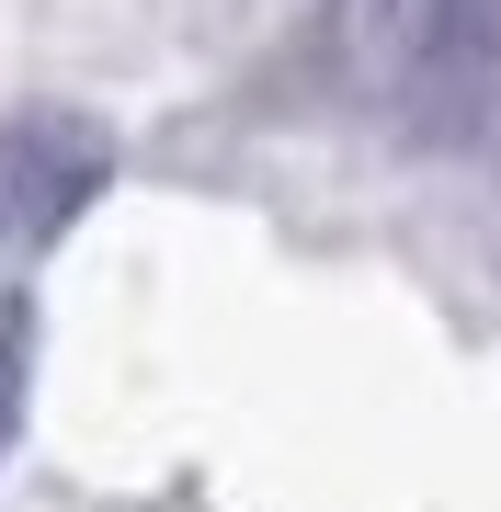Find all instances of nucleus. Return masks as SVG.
<instances>
[{
    "label": "nucleus",
    "mask_w": 501,
    "mask_h": 512,
    "mask_svg": "<svg viewBox=\"0 0 501 512\" xmlns=\"http://www.w3.org/2000/svg\"><path fill=\"white\" fill-rule=\"evenodd\" d=\"M23 376H35V308H0V456L23 433Z\"/></svg>",
    "instance_id": "obj_4"
},
{
    "label": "nucleus",
    "mask_w": 501,
    "mask_h": 512,
    "mask_svg": "<svg viewBox=\"0 0 501 512\" xmlns=\"http://www.w3.org/2000/svg\"><path fill=\"white\" fill-rule=\"evenodd\" d=\"M445 0H319V57L353 103H410Z\"/></svg>",
    "instance_id": "obj_3"
},
{
    "label": "nucleus",
    "mask_w": 501,
    "mask_h": 512,
    "mask_svg": "<svg viewBox=\"0 0 501 512\" xmlns=\"http://www.w3.org/2000/svg\"><path fill=\"white\" fill-rule=\"evenodd\" d=\"M103 171H114V137L92 114H12L0 126V251H46L57 228H80Z\"/></svg>",
    "instance_id": "obj_1"
},
{
    "label": "nucleus",
    "mask_w": 501,
    "mask_h": 512,
    "mask_svg": "<svg viewBox=\"0 0 501 512\" xmlns=\"http://www.w3.org/2000/svg\"><path fill=\"white\" fill-rule=\"evenodd\" d=\"M399 114L422 137H490L501 126V0H445L433 57H422V80H410Z\"/></svg>",
    "instance_id": "obj_2"
}]
</instances>
